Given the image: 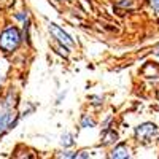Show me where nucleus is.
<instances>
[{
	"label": "nucleus",
	"mask_w": 159,
	"mask_h": 159,
	"mask_svg": "<svg viewBox=\"0 0 159 159\" xmlns=\"http://www.w3.org/2000/svg\"><path fill=\"white\" fill-rule=\"evenodd\" d=\"M49 32L52 34V35H54L57 40H59V42L61 43H64V45H67V46H72L73 45V42H72V38L67 35V34H65V32H62L59 27H57V25L56 24H49Z\"/></svg>",
	"instance_id": "obj_3"
},
{
	"label": "nucleus",
	"mask_w": 159,
	"mask_h": 159,
	"mask_svg": "<svg viewBox=\"0 0 159 159\" xmlns=\"http://www.w3.org/2000/svg\"><path fill=\"white\" fill-rule=\"evenodd\" d=\"M21 42V35H19V30L11 27V29H7L2 35H0V48L3 51L10 52L13 51Z\"/></svg>",
	"instance_id": "obj_1"
},
{
	"label": "nucleus",
	"mask_w": 159,
	"mask_h": 159,
	"mask_svg": "<svg viewBox=\"0 0 159 159\" xmlns=\"http://www.w3.org/2000/svg\"><path fill=\"white\" fill-rule=\"evenodd\" d=\"M3 83V76H2V73H0V84Z\"/></svg>",
	"instance_id": "obj_8"
},
{
	"label": "nucleus",
	"mask_w": 159,
	"mask_h": 159,
	"mask_svg": "<svg viewBox=\"0 0 159 159\" xmlns=\"http://www.w3.org/2000/svg\"><path fill=\"white\" fill-rule=\"evenodd\" d=\"M62 143L65 145V147H70V145L73 143V142H72V137H70L69 134H67V135H64V137H62Z\"/></svg>",
	"instance_id": "obj_6"
},
{
	"label": "nucleus",
	"mask_w": 159,
	"mask_h": 159,
	"mask_svg": "<svg viewBox=\"0 0 159 159\" xmlns=\"http://www.w3.org/2000/svg\"><path fill=\"white\" fill-rule=\"evenodd\" d=\"M156 134H157V127L153 123H145V124L139 126L135 130V135L142 143H150L156 137Z\"/></svg>",
	"instance_id": "obj_2"
},
{
	"label": "nucleus",
	"mask_w": 159,
	"mask_h": 159,
	"mask_svg": "<svg viewBox=\"0 0 159 159\" xmlns=\"http://www.w3.org/2000/svg\"><path fill=\"white\" fill-rule=\"evenodd\" d=\"M116 139H118L116 132H107V134H105V137H103V145H110V143L116 142Z\"/></svg>",
	"instance_id": "obj_5"
},
{
	"label": "nucleus",
	"mask_w": 159,
	"mask_h": 159,
	"mask_svg": "<svg viewBox=\"0 0 159 159\" xmlns=\"http://www.w3.org/2000/svg\"><path fill=\"white\" fill-rule=\"evenodd\" d=\"M153 2V7H154V10H156V13L159 15V0H151Z\"/></svg>",
	"instance_id": "obj_7"
},
{
	"label": "nucleus",
	"mask_w": 159,
	"mask_h": 159,
	"mask_svg": "<svg viewBox=\"0 0 159 159\" xmlns=\"http://www.w3.org/2000/svg\"><path fill=\"white\" fill-rule=\"evenodd\" d=\"M129 148H126L124 145H119V147H116L111 153V157H116V159H123V157H129Z\"/></svg>",
	"instance_id": "obj_4"
}]
</instances>
